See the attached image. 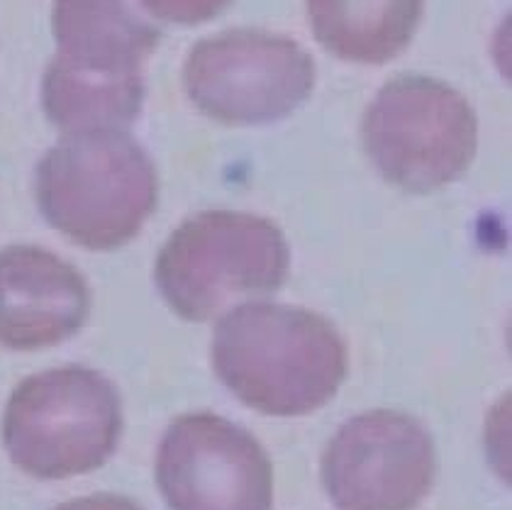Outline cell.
Masks as SVG:
<instances>
[{"mask_svg": "<svg viewBox=\"0 0 512 510\" xmlns=\"http://www.w3.org/2000/svg\"><path fill=\"white\" fill-rule=\"evenodd\" d=\"M213 369L244 406L298 418L335 398L347 379V345L325 315L281 303H244L215 327Z\"/></svg>", "mask_w": 512, "mask_h": 510, "instance_id": "obj_1", "label": "cell"}, {"mask_svg": "<svg viewBox=\"0 0 512 510\" xmlns=\"http://www.w3.org/2000/svg\"><path fill=\"white\" fill-rule=\"evenodd\" d=\"M44 220L91 252H113L139 235L159 201L154 162L127 132L64 135L37 164Z\"/></svg>", "mask_w": 512, "mask_h": 510, "instance_id": "obj_2", "label": "cell"}, {"mask_svg": "<svg viewBox=\"0 0 512 510\" xmlns=\"http://www.w3.org/2000/svg\"><path fill=\"white\" fill-rule=\"evenodd\" d=\"M291 249L274 220L239 210H205L171 232L154 264L169 308L188 323H208L239 301L286 284Z\"/></svg>", "mask_w": 512, "mask_h": 510, "instance_id": "obj_3", "label": "cell"}, {"mask_svg": "<svg viewBox=\"0 0 512 510\" xmlns=\"http://www.w3.org/2000/svg\"><path fill=\"white\" fill-rule=\"evenodd\" d=\"M120 435V391L100 371L76 364L20 381L0 425L10 462L42 481L100 469L118 449Z\"/></svg>", "mask_w": 512, "mask_h": 510, "instance_id": "obj_4", "label": "cell"}, {"mask_svg": "<svg viewBox=\"0 0 512 510\" xmlns=\"http://www.w3.org/2000/svg\"><path fill=\"white\" fill-rule=\"evenodd\" d=\"M364 149L388 184L430 193L466 174L478 147L471 103L432 76H395L376 93L361 125Z\"/></svg>", "mask_w": 512, "mask_h": 510, "instance_id": "obj_5", "label": "cell"}, {"mask_svg": "<svg viewBox=\"0 0 512 510\" xmlns=\"http://www.w3.org/2000/svg\"><path fill=\"white\" fill-rule=\"evenodd\" d=\"M183 86L200 113L217 123L269 125L308 101L315 88V62L291 37L227 30L191 49Z\"/></svg>", "mask_w": 512, "mask_h": 510, "instance_id": "obj_6", "label": "cell"}, {"mask_svg": "<svg viewBox=\"0 0 512 510\" xmlns=\"http://www.w3.org/2000/svg\"><path fill=\"white\" fill-rule=\"evenodd\" d=\"M434 476L432 435L400 410L354 415L322 454V484L339 510H417Z\"/></svg>", "mask_w": 512, "mask_h": 510, "instance_id": "obj_7", "label": "cell"}, {"mask_svg": "<svg viewBox=\"0 0 512 510\" xmlns=\"http://www.w3.org/2000/svg\"><path fill=\"white\" fill-rule=\"evenodd\" d=\"M157 486L171 510H271L274 467L259 440L215 413L176 418L157 449Z\"/></svg>", "mask_w": 512, "mask_h": 510, "instance_id": "obj_8", "label": "cell"}, {"mask_svg": "<svg viewBox=\"0 0 512 510\" xmlns=\"http://www.w3.org/2000/svg\"><path fill=\"white\" fill-rule=\"evenodd\" d=\"M91 315V288L74 264L32 245L0 249V347L35 352L71 340Z\"/></svg>", "mask_w": 512, "mask_h": 510, "instance_id": "obj_9", "label": "cell"}, {"mask_svg": "<svg viewBox=\"0 0 512 510\" xmlns=\"http://www.w3.org/2000/svg\"><path fill=\"white\" fill-rule=\"evenodd\" d=\"M52 30V69L108 83L144 81V64L161 42L137 0H54Z\"/></svg>", "mask_w": 512, "mask_h": 510, "instance_id": "obj_10", "label": "cell"}, {"mask_svg": "<svg viewBox=\"0 0 512 510\" xmlns=\"http://www.w3.org/2000/svg\"><path fill=\"white\" fill-rule=\"evenodd\" d=\"M425 0H308L315 40L337 59L386 64L413 42Z\"/></svg>", "mask_w": 512, "mask_h": 510, "instance_id": "obj_11", "label": "cell"}, {"mask_svg": "<svg viewBox=\"0 0 512 510\" xmlns=\"http://www.w3.org/2000/svg\"><path fill=\"white\" fill-rule=\"evenodd\" d=\"M232 0H139L144 10L154 20L171 22V25H203L217 18Z\"/></svg>", "mask_w": 512, "mask_h": 510, "instance_id": "obj_12", "label": "cell"}, {"mask_svg": "<svg viewBox=\"0 0 512 510\" xmlns=\"http://www.w3.org/2000/svg\"><path fill=\"white\" fill-rule=\"evenodd\" d=\"M52 510H144L137 506L135 501L125 496H115V493H93L86 498H74V501H66L61 506Z\"/></svg>", "mask_w": 512, "mask_h": 510, "instance_id": "obj_13", "label": "cell"}]
</instances>
